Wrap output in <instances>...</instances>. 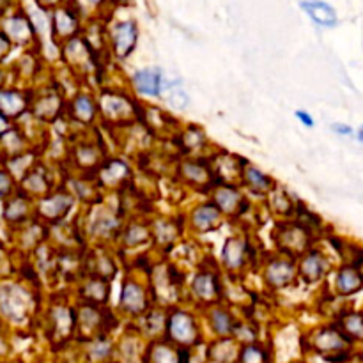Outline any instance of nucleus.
Returning <instances> with one entry per match:
<instances>
[{"label":"nucleus","mask_w":363,"mask_h":363,"mask_svg":"<svg viewBox=\"0 0 363 363\" xmlns=\"http://www.w3.org/2000/svg\"><path fill=\"white\" fill-rule=\"evenodd\" d=\"M50 18H52L53 41L62 45V43L82 34L84 23H82V11L78 9L77 4H71L69 0H66L55 9L50 11Z\"/></svg>","instance_id":"f257e3e1"},{"label":"nucleus","mask_w":363,"mask_h":363,"mask_svg":"<svg viewBox=\"0 0 363 363\" xmlns=\"http://www.w3.org/2000/svg\"><path fill=\"white\" fill-rule=\"evenodd\" d=\"M163 333L169 342L179 344L181 347L191 346L199 337L197 319L191 312L183 311V308H172L167 312L165 332Z\"/></svg>","instance_id":"f03ea898"},{"label":"nucleus","mask_w":363,"mask_h":363,"mask_svg":"<svg viewBox=\"0 0 363 363\" xmlns=\"http://www.w3.org/2000/svg\"><path fill=\"white\" fill-rule=\"evenodd\" d=\"M279 248L287 257H301L312 248V227L303 222L279 223Z\"/></svg>","instance_id":"7ed1b4c3"},{"label":"nucleus","mask_w":363,"mask_h":363,"mask_svg":"<svg viewBox=\"0 0 363 363\" xmlns=\"http://www.w3.org/2000/svg\"><path fill=\"white\" fill-rule=\"evenodd\" d=\"M138 23L135 20H119L112 23L106 32L110 50L117 59L124 60L135 52L138 45Z\"/></svg>","instance_id":"20e7f679"},{"label":"nucleus","mask_w":363,"mask_h":363,"mask_svg":"<svg viewBox=\"0 0 363 363\" xmlns=\"http://www.w3.org/2000/svg\"><path fill=\"white\" fill-rule=\"evenodd\" d=\"M312 344H314V350L318 351L319 354H325L328 360L337 362V354H342L346 357L347 350L351 346V340L344 335L339 330V326H323L315 332L314 339H312Z\"/></svg>","instance_id":"39448f33"},{"label":"nucleus","mask_w":363,"mask_h":363,"mask_svg":"<svg viewBox=\"0 0 363 363\" xmlns=\"http://www.w3.org/2000/svg\"><path fill=\"white\" fill-rule=\"evenodd\" d=\"M296 259L280 254L264 266V282L273 289H286L296 280Z\"/></svg>","instance_id":"423d86ee"},{"label":"nucleus","mask_w":363,"mask_h":363,"mask_svg":"<svg viewBox=\"0 0 363 363\" xmlns=\"http://www.w3.org/2000/svg\"><path fill=\"white\" fill-rule=\"evenodd\" d=\"M191 294L197 298L201 303H218L222 300L223 286L220 282V277L215 272H208V269H201L195 273L194 279L190 282Z\"/></svg>","instance_id":"0eeeda50"},{"label":"nucleus","mask_w":363,"mask_h":363,"mask_svg":"<svg viewBox=\"0 0 363 363\" xmlns=\"http://www.w3.org/2000/svg\"><path fill=\"white\" fill-rule=\"evenodd\" d=\"M298 277L305 284H318L326 279L330 272V261L323 252L311 248L300 257V264H296Z\"/></svg>","instance_id":"6e6552de"},{"label":"nucleus","mask_w":363,"mask_h":363,"mask_svg":"<svg viewBox=\"0 0 363 363\" xmlns=\"http://www.w3.org/2000/svg\"><path fill=\"white\" fill-rule=\"evenodd\" d=\"M121 311L126 312V314L135 315H144L145 312H149V305H151V298H149L147 291L144 289V286L135 280H126L123 284V293H121Z\"/></svg>","instance_id":"1a4fd4ad"},{"label":"nucleus","mask_w":363,"mask_h":363,"mask_svg":"<svg viewBox=\"0 0 363 363\" xmlns=\"http://www.w3.org/2000/svg\"><path fill=\"white\" fill-rule=\"evenodd\" d=\"M73 208V195L69 191H55L41 197L38 202V215L41 213L46 222H59Z\"/></svg>","instance_id":"9d476101"},{"label":"nucleus","mask_w":363,"mask_h":363,"mask_svg":"<svg viewBox=\"0 0 363 363\" xmlns=\"http://www.w3.org/2000/svg\"><path fill=\"white\" fill-rule=\"evenodd\" d=\"M163 71L160 67H144V69L135 71L131 77V85L135 92L149 98H158L163 92Z\"/></svg>","instance_id":"9b49d317"},{"label":"nucleus","mask_w":363,"mask_h":363,"mask_svg":"<svg viewBox=\"0 0 363 363\" xmlns=\"http://www.w3.org/2000/svg\"><path fill=\"white\" fill-rule=\"evenodd\" d=\"M335 294L340 298H350L363 289V277L358 266L344 264L335 272L333 279Z\"/></svg>","instance_id":"f8f14e48"},{"label":"nucleus","mask_w":363,"mask_h":363,"mask_svg":"<svg viewBox=\"0 0 363 363\" xmlns=\"http://www.w3.org/2000/svg\"><path fill=\"white\" fill-rule=\"evenodd\" d=\"M301 11L314 21L315 25L323 28H333L339 23V14L325 0H301Z\"/></svg>","instance_id":"ddd939ff"},{"label":"nucleus","mask_w":363,"mask_h":363,"mask_svg":"<svg viewBox=\"0 0 363 363\" xmlns=\"http://www.w3.org/2000/svg\"><path fill=\"white\" fill-rule=\"evenodd\" d=\"M240 177L241 181L247 184L248 190H250L254 195H257V197H266V195H269L277 188L275 181H273L268 174L259 170L257 167L248 165V163L241 169Z\"/></svg>","instance_id":"4468645a"},{"label":"nucleus","mask_w":363,"mask_h":363,"mask_svg":"<svg viewBox=\"0 0 363 363\" xmlns=\"http://www.w3.org/2000/svg\"><path fill=\"white\" fill-rule=\"evenodd\" d=\"M248 247L241 238H227L222 247V262L229 272H240L247 262Z\"/></svg>","instance_id":"2eb2a0df"},{"label":"nucleus","mask_w":363,"mask_h":363,"mask_svg":"<svg viewBox=\"0 0 363 363\" xmlns=\"http://www.w3.org/2000/svg\"><path fill=\"white\" fill-rule=\"evenodd\" d=\"M222 211L218 209V206L215 202H204V204L197 206L191 213L190 225L194 227V230L197 233H208V230L218 227V222L222 220Z\"/></svg>","instance_id":"dca6fc26"},{"label":"nucleus","mask_w":363,"mask_h":363,"mask_svg":"<svg viewBox=\"0 0 363 363\" xmlns=\"http://www.w3.org/2000/svg\"><path fill=\"white\" fill-rule=\"evenodd\" d=\"M4 34L7 35L11 43L16 41V43H27V41H35L38 34H35L34 27H32L30 20L25 13H18L14 16H11L7 20L6 27H4Z\"/></svg>","instance_id":"f3484780"},{"label":"nucleus","mask_w":363,"mask_h":363,"mask_svg":"<svg viewBox=\"0 0 363 363\" xmlns=\"http://www.w3.org/2000/svg\"><path fill=\"white\" fill-rule=\"evenodd\" d=\"M213 202L218 206L222 215H234V213L240 211V206L241 202H243V195L238 191L236 186L223 183V186H220L218 191L215 194V197H213Z\"/></svg>","instance_id":"a211bd4d"},{"label":"nucleus","mask_w":363,"mask_h":363,"mask_svg":"<svg viewBox=\"0 0 363 363\" xmlns=\"http://www.w3.org/2000/svg\"><path fill=\"white\" fill-rule=\"evenodd\" d=\"M67 108L71 110V116H73L78 123L85 124V126H89V124L96 119V116H98V105H96L94 99L87 94H78L77 98L67 105Z\"/></svg>","instance_id":"6ab92c4d"},{"label":"nucleus","mask_w":363,"mask_h":363,"mask_svg":"<svg viewBox=\"0 0 363 363\" xmlns=\"http://www.w3.org/2000/svg\"><path fill=\"white\" fill-rule=\"evenodd\" d=\"M208 321L209 326L213 328V332L218 333V335L227 337L234 332V326H236V318H234L233 312L227 307H213L208 312Z\"/></svg>","instance_id":"aec40b11"},{"label":"nucleus","mask_w":363,"mask_h":363,"mask_svg":"<svg viewBox=\"0 0 363 363\" xmlns=\"http://www.w3.org/2000/svg\"><path fill=\"white\" fill-rule=\"evenodd\" d=\"M337 326L340 332L354 342V340H363V312L346 311L337 319Z\"/></svg>","instance_id":"412c9836"},{"label":"nucleus","mask_w":363,"mask_h":363,"mask_svg":"<svg viewBox=\"0 0 363 363\" xmlns=\"http://www.w3.org/2000/svg\"><path fill=\"white\" fill-rule=\"evenodd\" d=\"M108 291H110L108 280L92 277L91 280H87V282L80 287V296H84L85 300L92 305L106 303V300H108Z\"/></svg>","instance_id":"4be33fe9"},{"label":"nucleus","mask_w":363,"mask_h":363,"mask_svg":"<svg viewBox=\"0 0 363 363\" xmlns=\"http://www.w3.org/2000/svg\"><path fill=\"white\" fill-rule=\"evenodd\" d=\"M181 170L184 174V179L194 184H208L206 181H211L213 177L211 165H202L201 160H197V162L190 160V162L179 163V172Z\"/></svg>","instance_id":"5701e85b"},{"label":"nucleus","mask_w":363,"mask_h":363,"mask_svg":"<svg viewBox=\"0 0 363 363\" xmlns=\"http://www.w3.org/2000/svg\"><path fill=\"white\" fill-rule=\"evenodd\" d=\"M27 99L21 94L14 91H7L0 94V113H2L6 119L9 117H18L23 113V110L27 108Z\"/></svg>","instance_id":"b1692460"},{"label":"nucleus","mask_w":363,"mask_h":363,"mask_svg":"<svg viewBox=\"0 0 363 363\" xmlns=\"http://www.w3.org/2000/svg\"><path fill=\"white\" fill-rule=\"evenodd\" d=\"M101 106H103V113H108L112 119H117V117L123 119L124 116H128V113L131 112L130 99L117 94H106L105 98H103Z\"/></svg>","instance_id":"393cba45"},{"label":"nucleus","mask_w":363,"mask_h":363,"mask_svg":"<svg viewBox=\"0 0 363 363\" xmlns=\"http://www.w3.org/2000/svg\"><path fill=\"white\" fill-rule=\"evenodd\" d=\"M151 236V229L144 227L142 223H131L126 229H123V243H126L128 247H137L142 241L149 240Z\"/></svg>","instance_id":"a878e982"},{"label":"nucleus","mask_w":363,"mask_h":363,"mask_svg":"<svg viewBox=\"0 0 363 363\" xmlns=\"http://www.w3.org/2000/svg\"><path fill=\"white\" fill-rule=\"evenodd\" d=\"M6 216L9 220H13V222H21V220H25V216H27V201H25V197L13 199L9 208H7Z\"/></svg>","instance_id":"bb28decb"},{"label":"nucleus","mask_w":363,"mask_h":363,"mask_svg":"<svg viewBox=\"0 0 363 363\" xmlns=\"http://www.w3.org/2000/svg\"><path fill=\"white\" fill-rule=\"evenodd\" d=\"M11 188H13V179L9 177V174L0 172V197H6Z\"/></svg>","instance_id":"cd10ccee"},{"label":"nucleus","mask_w":363,"mask_h":363,"mask_svg":"<svg viewBox=\"0 0 363 363\" xmlns=\"http://www.w3.org/2000/svg\"><path fill=\"white\" fill-rule=\"evenodd\" d=\"M332 131L333 133L340 135V137H351L354 133L353 128L350 124H344V123H333L332 124Z\"/></svg>","instance_id":"c85d7f7f"},{"label":"nucleus","mask_w":363,"mask_h":363,"mask_svg":"<svg viewBox=\"0 0 363 363\" xmlns=\"http://www.w3.org/2000/svg\"><path fill=\"white\" fill-rule=\"evenodd\" d=\"M296 119L307 128H314V124H315L314 117H312L308 112H305V110H296Z\"/></svg>","instance_id":"c756f323"},{"label":"nucleus","mask_w":363,"mask_h":363,"mask_svg":"<svg viewBox=\"0 0 363 363\" xmlns=\"http://www.w3.org/2000/svg\"><path fill=\"white\" fill-rule=\"evenodd\" d=\"M35 2H38L41 7H45V9L52 11L55 9L57 6H60L62 2H66V0H35Z\"/></svg>","instance_id":"7c9ffc66"},{"label":"nucleus","mask_w":363,"mask_h":363,"mask_svg":"<svg viewBox=\"0 0 363 363\" xmlns=\"http://www.w3.org/2000/svg\"><path fill=\"white\" fill-rule=\"evenodd\" d=\"M85 2L89 4V6L96 7V9H99V7L106 6V4H110V0H85Z\"/></svg>","instance_id":"2f4dec72"},{"label":"nucleus","mask_w":363,"mask_h":363,"mask_svg":"<svg viewBox=\"0 0 363 363\" xmlns=\"http://www.w3.org/2000/svg\"><path fill=\"white\" fill-rule=\"evenodd\" d=\"M357 138H358V142H360V144L363 145V124L360 126V130H358V133H357Z\"/></svg>","instance_id":"473e14b6"},{"label":"nucleus","mask_w":363,"mask_h":363,"mask_svg":"<svg viewBox=\"0 0 363 363\" xmlns=\"http://www.w3.org/2000/svg\"><path fill=\"white\" fill-rule=\"evenodd\" d=\"M6 123H7V119L2 116V113H0V131L4 130V126H6Z\"/></svg>","instance_id":"72a5a7b5"},{"label":"nucleus","mask_w":363,"mask_h":363,"mask_svg":"<svg viewBox=\"0 0 363 363\" xmlns=\"http://www.w3.org/2000/svg\"><path fill=\"white\" fill-rule=\"evenodd\" d=\"M358 268H360V272H362V277H363V261L360 262V264H358Z\"/></svg>","instance_id":"f704fd0d"}]
</instances>
